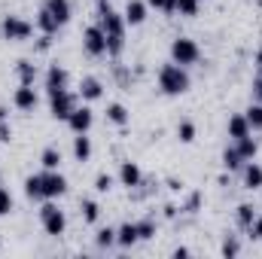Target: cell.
Segmentation results:
<instances>
[{"label":"cell","mask_w":262,"mask_h":259,"mask_svg":"<svg viewBox=\"0 0 262 259\" xmlns=\"http://www.w3.org/2000/svg\"><path fill=\"white\" fill-rule=\"evenodd\" d=\"M95 3H98V25L104 28L107 37V55L119 58L125 49V15H119L110 6V0H95Z\"/></svg>","instance_id":"6da1fadb"},{"label":"cell","mask_w":262,"mask_h":259,"mask_svg":"<svg viewBox=\"0 0 262 259\" xmlns=\"http://www.w3.org/2000/svg\"><path fill=\"white\" fill-rule=\"evenodd\" d=\"M159 89H162V95H168V98L186 95V92L192 89V76L186 73V67L183 64L168 61V64L159 67Z\"/></svg>","instance_id":"7a4b0ae2"},{"label":"cell","mask_w":262,"mask_h":259,"mask_svg":"<svg viewBox=\"0 0 262 259\" xmlns=\"http://www.w3.org/2000/svg\"><path fill=\"white\" fill-rule=\"evenodd\" d=\"M40 226H43V232L52 235V238L64 235L67 217H64V210L55 204V198H46V201H43V207H40Z\"/></svg>","instance_id":"3957f363"},{"label":"cell","mask_w":262,"mask_h":259,"mask_svg":"<svg viewBox=\"0 0 262 259\" xmlns=\"http://www.w3.org/2000/svg\"><path fill=\"white\" fill-rule=\"evenodd\" d=\"M0 34H3V40H9V43H25V40L34 37V25H31L28 18H21V15H3Z\"/></svg>","instance_id":"277c9868"},{"label":"cell","mask_w":262,"mask_h":259,"mask_svg":"<svg viewBox=\"0 0 262 259\" xmlns=\"http://www.w3.org/2000/svg\"><path fill=\"white\" fill-rule=\"evenodd\" d=\"M198 58H201V49H198V43L192 37H177V40H171V61L189 67V64H198Z\"/></svg>","instance_id":"5b68a950"},{"label":"cell","mask_w":262,"mask_h":259,"mask_svg":"<svg viewBox=\"0 0 262 259\" xmlns=\"http://www.w3.org/2000/svg\"><path fill=\"white\" fill-rule=\"evenodd\" d=\"M76 110V95L70 92V89H61V92H52L49 95V113L55 116V119H61L67 122V116Z\"/></svg>","instance_id":"8992f818"},{"label":"cell","mask_w":262,"mask_h":259,"mask_svg":"<svg viewBox=\"0 0 262 259\" xmlns=\"http://www.w3.org/2000/svg\"><path fill=\"white\" fill-rule=\"evenodd\" d=\"M82 49H85V55H92V58L107 55V37H104V28H101V25H89V28L82 31Z\"/></svg>","instance_id":"52a82bcc"},{"label":"cell","mask_w":262,"mask_h":259,"mask_svg":"<svg viewBox=\"0 0 262 259\" xmlns=\"http://www.w3.org/2000/svg\"><path fill=\"white\" fill-rule=\"evenodd\" d=\"M40 183H43V198H61L67 192V177L61 171H40Z\"/></svg>","instance_id":"ba28073f"},{"label":"cell","mask_w":262,"mask_h":259,"mask_svg":"<svg viewBox=\"0 0 262 259\" xmlns=\"http://www.w3.org/2000/svg\"><path fill=\"white\" fill-rule=\"evenodd\" d=\"M37 104H40V95L34 92V85L18 82V89L12 92V107L21 113H31V110H37Z\"/></svg>","instance_id":"9c48e42d"},{"label":"cell","mask_w":262,"mask_h":259,"mask_svg":"<svg viewBox=\"0 0 262 259\" xmlns=\"http://www.w3.org/2000/svg\"><path fill=\"white\" fill-rule=\"evenodd\" d=\"M43 85H46V92L52 95V92H61V89H67L70 85V70L61 64H49V70H46V76H43Z\"/></svg>","instance_id":"30bf717a"},{"label":"cell","mask_w":262,"mask_h":259,"mask_svg":"<svg viewBox=\"0 0 262 259\" xmlns=\"http://www.w3.org/2000/svg\"><path fill=\"white\" fill-rule=\"evenodd\" d=\"M92 125H95V113H92L89 107H79V104H76V110L67 116V128L73 131V134H89Z\"/></svg>","instance_id":"8fae6325"},{"label":"cell","mask_w":262,"mask_h":259,"mask_svg":"<svg viewBox=\"0 0 262 259\" xmlns=\"http://www.w3.org/2000/svg\"><path fill=\"white\" fill-rule=\"evenodd\" d=\"M119 183L122 186H128V189H137L140 183H143V171H140V165L137 162H122L119 165Z\"/></svg>","instance_id":"7c38bea8"},{"label":"cell","mask_w":262,"mask_h":259,"mask_svg":"<svg viewBox=\"0 0 262 259\" xmlns=\"http://www.w3.org/2000/svg\"><path fill=\"white\" fill-rule=\"evenodd\" d=\"M79 98L82 101H101L104 98V82L98 76H82L79 82Z\"/></svg>","instance_id":"4fadbf2b"},{"label":"cell","mask_w":262,"mask_h":259,"mask_svg":"<svg viewBox=\"0 0 262 259\" xmlns=\"http://www.w3.org/2000/svg\"><path fill=\"white\" fill-rule=\"evenodd\" d=\"M146 12H149L146 0H128V3H125V25H131V28L143 25V21H146Z\"/></svg>","instance_id":"5bb4252c"},{"label":"cell","mask_w":262,"mask_h":259,"mask_svg":"<svg viewBox=\"0 0 262 259\" xmlns=\"http://www.w3.org/2000/svg\"><path fill=\"white\" fill-rule=\"evenodd\" d=\"M241 177H244V189H262V165L259 162H244V168H241Z\"/></svg>","instance_id":"9a60e30c"},{"label":"cell","mask_w":262,"mask_h":259,"mask_svg":"<svg viewBox=\"0 0 262 259\" xmlns=\"http://www.w3.org/2000/svg\"><path fill=\"white\" fill-rule=\"evenodd\" d=\"M43 6H46L52 15H55V21H58L61 28H64L67 21H70V15H73V6H70V0H46Z\"/></svg>","instance_id":"2e32d148"},{"label":"cell","mask_w":262,"mask_h":259,"mask_svg":"<svg viewBox=\"0 0 262 259\" xmlns=\"http://www.w3.org/2000/svg\"><path fill=\"white\" fill-rule=\"evenodd\" d=\"M34 25L40 28V34H52V37H55V34H58V28H61V25L55 21V15H52V12H49L46 6H40V12H37Z\"/></svg>","instance_id":"e0dca14e"},{"label":"cell","mask_w":262,"mask_h":259,"mask_svg":"<svg viewBox=\"0 0 262 259\" xmlns=\"http://www.w3.org/2000/svg\"><path fill=\"white\" fill-rule=\"evenodd\" d=\"M226 134H229L232 140H238V137L250 134V125H247V116H244V113H232V116H229V125H226Z\"/></svg>","instance_id":"ac0fdd59"},{"label":"cell","mask_w":262,"mask_h":259,"mask_svg":"<svg viewBox=\"0 0 262 259\" xmlns=\"http://www.w3.org/2000/svg\"><path fill=\"white\" fill-rule=\"evenodd\" d=\"M140 238H137V226L134 223H122L119 229H116V244L122 247V250H128V247H134Z\"/></svg>","instance_id":"d6986e66"},{"label":"cell","mask_w":262,"mask_h":259,"mask_svg":"<svg viewBox=\"0 0 262 259\" xmlns=\"http://www.w3.org/2000/svg\"><path fill=\"white\" fill-rule=\"evenodd\" d=\"M73 159L76 162H89L92 159V137L89 134H76L73 137Z\"/></svg>","instance_id":"ffe728a7"},{"label":"cell","mask_w":262,"mask_h":259,"mask_svg":"<svg viewBox=\"0 0 262 259\" xmlns=\"http://www.w3.org/2000/svg\"><path fill=\"white\" fill-rule=\"evenodd\" d=\"M15 76H18V82L34 85V79H37V64L28 61V58H18V61H15Z\"/></svg>","instance_id":"44dd1931"},{"label":"cell","mask_w":262,"mask_h":259,"mask_svg":"<svg viewBox=\"0 0 262 259\" xmlns=\"http://www.w3.org/2000/svg\"><path fill=\"white\" fill-rule=\"evenodd\" d=\"M235 149L244 156V162H250V159H256V153H259V143H256V137L244 134V137H238V140H235Z\"/></svg>","instance_id":"7402d4cb"},{"label":"cell","mask_w":262,"mask_h":259,"mask_svg":"<svg viewBox=\"0 0 262 259\" xmlns=\"http://www.w3.org/2000/svg\"><path fill=\"white\" fill-rule=\"evenodd\" d=\"M61 162H64V159H61V149H58V146H46V149L40 153V165H43L46 171H58Z\"/></svg>","instance_id":"603a6c76"},{"label":"cell","mask_w":262,"mask_h":259,"mask_svg":"<svg viewBox=\"0 0 262 259\" xmlns=\"http://www.w3.org/2000/svg\"><path fill=\"white\" fill-rule=\"evenodd\" d=\"M79 210H82V223H89V226H95L101 220V204L95 198H82L79 201Z\"/></svg>","instance_id":"cb8c5ba5"},{"label":"cell","mask_w":262,"mask_h":259,"mask_svg":"<svg viewBox=\"0 0 262 259\" xmlns=\"http://www.w3.org/2000/svg\"><path fill=\"white\" fill-rule=\"evenodd\" d=\"M223 168H226V171H241V168H244V156L235 149V143L223 149Z\"/></svg>","instance_id":"d4e9b609"},{"label":"cell","mask_w":262,"mask_h":259,"mask_svg":"<svg viewBox=\"0 0 262 259\" xmlns=\"http://www.w3.org/2000/svg\"><path fill=\"white\" fill-rule=\"evenodd\" d=\"M253 220H256V207H253V204H247V201H244V204H238V207H235V223H238L241 229H250V226H253Z\"/></svg>","instance_id":"484cf974"},{"label":"cell","mask_w":262,"mask_h":259,"mask_svg":"<svg viewBox=\"0 0 262 259\" xmlns=\"http://www.w3.org/2000/svg\"><path fill=\"white\" fill-rule=\"evenodd\" d=\"M128 110L122 107V104H107V122H113V125H119V128H125L128 125Z\"/></svg>","instance_id":"4316f807"},{"label":"cell","mask_w":262,"mask_h":259,"mask_svg":"<svg viewBox=\"0 0 262 259\" xmlns=\"http://www.w3.org/2000/svg\"><path fill=\"white\" fill-rule=\"evenodd\" d=\"M25 195H28L31 201H46V198H43V183H40V174H31V177L25 180Z\"/></svg>","instance_id":"83f0119b"},{"label":"cell","mask_w":262,"mask_h":259,"mask_svg":"<svg viewBox=\"0 0 262 259\" xmlns=\"http://www.w3.org/2000/svg\"><path fill=\"white\" fill-rule=\"evenodd\" d=\"M95 244H98L101 250L113 247V244H116V229H113V226H104V229H98V232H95Z\"/></svg>","instance_id":"f1b7e54d"},{"label":"cell","mask_w":262,"mask_h":259,"mask_svg":"<svg viewBox=\"0 0 262 259\" xmlns=\"http://www.w3.org/2000/svg\"><path fill=\"white\" fill-rule=\"evenodd\" d=\"M244 116H247L250 131H262V104H259V101H253V104L244 110Z\"/></svg>","instance_id":"f546056e"},{"label":"cell","mask_w":262,"mask_h":259,"mask_svg":"<svg viewBox=\"0 0 262 259\" xmlns=\"http://www.w3.org/2000/svg\"><path fill=\"white\" fill-rule=\"evenodd\" d=\"M198 9H201V0H177V12L183 18H195Z\"/></svg>","instance_id":"4dcf8cb0"},{"label":"cell","mask_w":262,"mask_h":259,"mask_svg":"<svg viewBox=\"0 0 262 259\" xmlns=\"http://www.w3.org/2000/svg\"><path fill=\"white\" fill-rule=\"evenodd\" d=\"M134 226H137V238H140V241L156 238V223H152V220H137Z\"/></svg>","instance_id":"1f68e13d"},{"label":"cell","mask_w":262,"mask_h":259,"mask_svg":"<svg viewBox=\"0 0 262 259\" xmlns=\"http://www.w3.org/2000/svg\"><path fill=\"white\" fill-rule=\"evenodd\" d=\"M113 183H116V177H113V174H107V171H101V174H98V177H95V192H110V189H113Z\"/></svg>","instance_id":"d6a6232c"},{"label":"cell","mask_w":262,"mask_h":259,"mask_svg":"<svg viewBox=\"0 0 262 259\" xmlns=\"http://www.w3.org/2000/svg\"><path fill=\"white\" fill-rule=\"evenodd\" d=\"M220 253H223V256H238V253H241V241H238L235 235H226V241H223Z\"/></svg>","instance_id":"836d02e7"},{"label":"cell","mask_w":262,"mask_h":259,"mask_svg":"<svg viewBox=\"0 0 262 259\" xmlns=\"http://www.w3.org/2000/svg\"><path fill=\"white\" fill-rule=\"evenodd\" d=\"M177 137H180L183 143H192V140H195V122H189V119H183V122L177 125Z\"/></svg>","instance_id":"e575fe53"},{"label":"cell","mask_w":262,"mask_h":259,"mask_svg":"<svg viewBox=\"0 0 262 259\" xmlns=\"http://www.w3.org/2000/svg\"><path fill=\"white\" fill-rule=\"evenodd\" d=\"M146 6H152V9H159V12H168V15L177 12V0H146Z\"/></svg>","instance_id":"d590c367"},{"label":"cell","mask_w":262,"mask_h":259,"mask_svg":"<svg viewBox=\"0 0 262 259\" xmlns=\"http://www.w3.org/2000/svg\"><path fill=\"white\" fill-rule=\"evenodd\" d=\"M12 207H15V201H12V195H9V189H3V186H0V217L12 213Z\"/></svg>","instance_id":"8d00e7d4"},{"label":"cell","mask_w":262,"mask_h":259,"mask_svg":"<svg viewBox=\"0 0 262 259\" xmlns=\"http://www.w3.org/2000/svg\"><path fill=\"white\" fill-rule=\"evenodd\" d=\"M113 76L119 79V85H122V89H128V85H131V73L119 64V61H113Z\"/></svg>","instance_id":"74e56055"},{"label":"cell","mask_w":262,"mask_h":259,"mask_svg":"<svg viewBox=\"0 0 262 259\" xmlns=\"http://www.w3.org/2000/svg\"><path fill=\"white\" fill-rule=\"evenodd\" d=\"M198 204H201V192H192L189 198H186V204H183L180 210H186V213H195V210H198Z\"/></svg>","instance_id":"f35d334b"},{"label":"cell","mask_w":262,"mask_h":259,"mask_svg":"<svg viewBox=\"0 0 262 259\" xmlns=\"http://www.w3.org/2000/svg\"><path fill=\"white\" fill-rule=\"evenodd\" d=\"M250 92H253V101H259V104H262V76H259V73L253 76V82H250Z\"/></svg>","instance_id":"ab89813d"},{"label":"cell","mask_w":262,"mask_h":259,"mask_svg":"<svg viewBox=\"0 0 262 259\" xmlns=\"http://www.w3.org/2000/svg\"><path fill=\"white\" fill-rule=\"evenodd\" d=\"M34 49H37V52H49V49H52V34H43Z\"/></svg>","instance_id":"60d3db41"},{"label":"cell","mask_w":262,"mask_h":259,"mask_svg":"<svg viewBox=\"0 0 262 259\" xmlns=\"http://www.w3.org/2000/svg\"><path fill=\"white\" fill-rule=\"evenodd\" d=\"M247 232H250L256 241H262V213H256V220H253V226H250Z\"/></svg>","instance_id":"b9f144b4"},{"label":"cell","mask_w":262,"mask_h":259,"mask_svg":"<svg viewBox=\"0 0 262 259\" xmlns=\"http://www.w3.org/2000/svg\"><path fill=\"white\" fill-rule=\"evenodd\" d=\"M12 140V128H9V119L0 122V143H9Z\"/></svg>","instance_id":"7bdbcfd3"},{"label":"cell","mask_w":262,"mask_h":259,"mask_svg":"<svg viewBox=\"0 0 262 259\" xmlns=\"http://www.w3.org/2000/svg\"><path fill=\"white\" fill-rule=\"evenodd\" d=\"M168 186H171L174 192H180V189H183V183H180V180H168Z\"/></svg>","instance_id":"ee69618b"},{"label":"cell","mask_w":262,"mask_h":259,"mask_svg":"<svg viewBox=\"0 0 262 259\" xmlns=\"http://www.w3.org/2000/svg\"><path fill=\"white\" fill-rule=\"evenodd\" d=\"M165 217H177V207L174 204H165Z\"/></svg>","instance_id":"f6af8a7d"},{"label":"cell","mask_w":262,"mask_h":259,"mask_svg":"<svg viewBox=\"0 0 262 259\" xmlns=\"http://www.w3.org/2000/svg\"><path fill=\"white\" fill-rule=\"evenodd\" d=\"M174 256L180 259V256H189V247H177V250H174Z\"/></svg>","instance_id":"bcb514c9"},{"label":"cell","mask_w":262,"mask_h":259,"mask_svg":"<svg viewBox=\"0 0 262 259\" xmlns=\"http://www.w3.org/2000/svg\"><path fill=\"white\" fill-rule=\"evenodd\" d=\"M6 119H9V110H6V107L0 104V122H6Z\"/></svg>","instance_id":"7dc6e473"},{"label":"cell","mask_w":262,"mask_h":259,"mask_svg":"<svg viewBox=\"0 0 262 259\" xmlns=\"http://www.w3.org/2000/svg\"><path fill=\"white\" fill-rule=\"evenodd\" d=\"M256 67H259V76H262V49L256 52Z\"/></svg>","instance_id":"c3c4849f"},{"label":"cell","mask_w":262,"mask_h":259,"mask_svg":"<svg viewBox=\"0 0 262 259\" xmlns=\"http://www.w3.org/2000/svg\"><path fill=\"white\" fill-rule=\"evenodd\" d=\"M259 6H262V0H259Z\"/></svg>","instance_id":"681fc988"}]
</instances>
